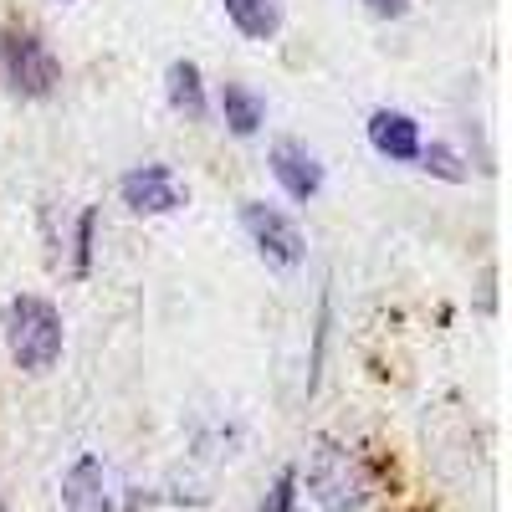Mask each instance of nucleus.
<instances>
[{"mask_svg":"<svg viewBox=\"0 0 512 512\" xmlns=\"http://www.w3.org/2000/svg\"><path fill=\"white\" fill-rule=\"evenodd\" d=\"M118 195H123V205L134 210V216H175V210L185 205V190H180V180H175L169 164L128 169V175L118 180Z\"/></svg>","mask_w":512,"mask_h":512,"instance_id":"5","label":"nucleus"},{"mask_svg":"<svg viewBox=\"0 0 512 512\" xmlns=\"http://www.w3.org/2000/svg\"><path fill=\"white\" fill-rule=\"evenodd\" d=\"M420 169L425 175H436V180H451V185H461L466 180V169H461V159L446 149V144H431V149H420Z\"/></svg>","mask_w":512,"mask_h":512,"instance_id":"12","label":"nucleus"},{"mask_svg":"<svg viewBox=\"0 0 512 512\" xmlns=\"http://www.w3.org/2000/svg\"><path fill=\"white\" fill-rule=\"evenodd\" d=\"M221 118H226V128L236 139H251L256 128L267 123V103L256 98L246 82H226V88H221Z\"/></svg>","mask_w":512,"mask_h":512,"instance_id":"9","label":"nucleus"},{"mask_svg":"<svg viewBox=\"0 0 512 512\" xmlns=\"http://www.w3.org/2000/svg\"><path fill=\"white\" fill-rule=\"evenodd\" d=\"M93 210H82V221H77V277H88V262H93Z\"/></svg>","mask_w":512,"mask_h":512,"instance_id":"13","label":"nucleus"},{"mask_svg":"<svg viewBox=\"0 0 512 512\" xmlns=\"http://www.w3.org/2000/svg\"><path fill=\"white\" fill-rule=\"evenodd\" d=\"M369 144H374V154L395 159V164H410L425 149L420 144V123L410 113H400V108H374L369 113Z\"/></svg>","mask_w":512,"mask_h":512,"instance_id":"7","label":"nucleus"},{"mask_svg":"<svg viewBox=\"0 0 512 512\" xmlns=\"http://www.w3.org/2000/svg\"><path fill=\"white\" fill-rule=\"evenodd\" d=\"M272 175H277V185H282L297 205L318 200V190H323V164H318V154H313L308 144H297V139H277V144H272Z\"/></svg>","mask_w":512,"mask_h":512,"instance_id":"6","label":"nucleus"},{"mask_svg":"<svg viewBox=\"0 0 512 512\" xmlns=\"http://www.w3.org/2000/svg\"><path fill=\"white\" fill-rule=\"evenodd\" d=\"M164 93H169V108H175V113L205 118V82H200V67L195 62H169Z\"/></svg>","mask_w":512,"mask_h":512,"instance_id":"10","label":"nucleus"},{"mask_svg":"<svg viewBox=\"0 0 512 512\" xmlns=\"http://www.w3.org/2000/svg\"><path fill=\"white\" fill-rule=\"evenodd\" d=\"M62 507L67 512H113V492H108V472L98 456H77L62 477Z\"/></svg>","mask_w":512,"mask_h":512,"instance_id":"8","label":"nucleus"},{"mask_svg":"<svg viewBox=\"0 0 512 512\" xmlns=\"http://www.w3.org/2000/svg\"><path fill=\"white\" fill-rule=\"evenodd\" d=\"M241 226H246L256 256H262L267 267H277V272L303 267L308 241H303V231H297V221L282 216L277 205H267V200H241Z\"/></svg>","mask_w":512,"mask_h":512,"instance_id":"4","label":"nucleus"},{"mask_svg":"<svg viewBox=\"0 0 512 512\" xmlns=\"http://www.w3.org/2000/svg\"><path fill=\"white\" fill-rule=\"evenodd\" d=\"M292 497H297V472L287 466V472L277 477V492H272V502H262V512H292Z\"/></svg>","mask_w":512,"mask_h":512,"instance_id":"14","label":"nucleus"},{"mask_svg":"<svg viewBox=\"0 0 512 512\" xmlns=\"http://www.w3.org/2000/svg\"><path fill=\"white\" fill-rule=\"evenodd\" d=\"M364 6H369V11H374V16H390V21H395V16H405V11H410V6H405V0H364Z\"/></svg>","mask_w":512,"mask_h":512,"instance_id":"15","label":"nucleus"},{"mask_svg":"<svg viewBox=\"0 0 512 512\" xmlns=\"http://www.w3.org/2000/svg\"><path fill=\"white\" fill-rule=\"evenodd\" d=\"M62 82V62L36 31L0 26V88L16 98H52Z\"/></svg>","mask_w":512,"mask_h":512,"instance_id":"2","label":"nucleus"},{"mask_svg":"<svg viewBox=\"0 0 512 512\" xmlns=\"http://www.w3.org/2000/svg\"><path fill=\"white\" fill-rule=\"evenodd\" d=\"M226 16L236 21V31L246 41H272L277 26H282V11H277V0H221Z\"/></svg>","mask_w":512,"mask_h":512,"instance_id":"11","label":"nucleus"},{"mask_svg":"<svg viewBox=\"0 0 512 512\" xmlns=\"http://www.w3.org/2000/svg\"><path fill=\"white\" fill-rule=\"evenodd\" d=\"M62 344H67L62 313L47 303V297L21 292V297H11V303H6V349H11V359L21 369H31V374L57 369Z\"/></svg>","mask_w":512,"mask_h":512,"instance_id":"1","label":"nucleus"},{"mask_svg":"<svg viewBox=\"0 0 512 512\" xmlns=\"http://www.w3.org/2000/svg\"><path fill=\"white\" fill-rule=\"evenodd\" d=\"M308 492L323 512H359L369 502V477H364L359 456H349L338 441H318L308 461Z\"/></svg>","mask_w":512,"mask_h":512,"instance_id":"3","label":"nucleus"}]
</instances>
